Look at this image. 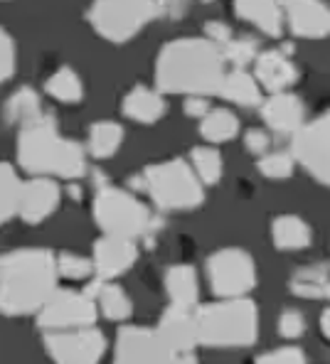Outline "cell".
<instances>
[{"mask_svg": "<svg viewBox=\"0 0 330 364\" xmlns=\"http://www.w3.org/2000/svg\"><path fill=\"white\" fill-rule=\"evenodd\" d=\"M225 52L212 40L168 42L156 62V82L165 94H220L225 84Z\"/></svg>", "mask_w": 330, "mask_h": 364, "instance_id": "obj_1", "label": "cell"}, {"mask_svg": "<svg viewBox=\"0 0 330 364\" xmlns=\"http://www.w3.org/2000/svg\"><path fill=\"white\" fill-rule=\"evenodd\" d=\"M55 254L47 249H20L3 256L0 264V308L5 315H28L42 310L57 293Z\"/></svg>", "mask_w": 330, "mask_h": 364, "instance_id": "obj_2", "label": "cell"}, {"mask_svg": "<svg viewBox=\"0 0 330 364\" xmlns=\"http://www.w3.org/2000/svg\"><path fill=\"white\" fill-rule=\"evenodd\" d=\"M18 163L28 173H52L67 180H77L87 173L82 148L74 141L60 138L52 116L40 119L20 128L18 136Z\"/></svg>", "mask_w": 330, "mask_h": 364, "instance_id": "obj_3", "label": "cell"}, {"mask_svg": "<svg viewBox=\"0 0 330 364\" xmlns=\"http://www.w3.org/2000/svg\"><path fill=\"white\" fill-rule=\"evenodd\" d=\"M195 318L207 347H249L259 335V310L249 298L202 305Z\"/></svg>", "mask_w": 330, "mask_h": 364, "instance_id": "obj_4", "label": "cell"}, {"mask_svg": "<svg viewBox=\"0 0 330 364\" xmlns=\"http://www.w3.org/2000/svg\"><path fill=\"white\" fill-rule=\"evenodd\" d=\"M94 219L106 237L136 239L156 229V219L133 195L116 187H101L94 200Z\"/></svg>", "mask_w": 330, "mask_h": 364, "instance_id": "obj_5", "label": "cell"}, {"mask_svg": "<svg viewBox=\"0 0 330 364\" xmlns=\"http://www.w3.org/2000/svg\"><path fill=\"white\" fill-rule=\"evenodd\" d=\"M146 190L161 210H193L202 205V187L198 175L185 160H168L161 165H151L143 173Z\"/></svg>", "mask_w": 330, "mask_h": 364, "instance_id": "obj_6", "label": "cell"}, {"mask_svg": "<svg viewBox=\"0 0 330 364\" xmlns=\"http://www.w3.org/2000/svg\"><path fill=\"white\" fill-rule=\"evenodd\" d=\"M156 15V0H94L89 20L101 37L121 45L138 35Z\"/></svg>", "mask_w": 330, "mask_h": 364, "instance_id": "obj_7", "label": "cell"}, {"mask_svg": "<svg viewBox=\"0 0 330 364\" xmlns=\"http://www.w3.org/2000/svg\"><path fill=\"white\" fill-rule=\"evenodd\" d=\"M207 278L212 293L222 298H242L257 286V269L247 251L222 249L207 261Z\"/></svg>", "mask_w": 330, "mask_h": 364, "instance_id": "obj_8", "label": "cell"}, {"mask_svg": "<svg viewBox=\"0 0 330 364\" xmlns=\"http://www.w3.org/2000/svg\"><path fill=\"white\" fill-rule=\"evenodd\" d=\"M294 158L316 180L330 185V111L294 133Z\"/></svg>", "mask_w": 330, "mask_h": 364, "instance_id": "obj_9", "label": "cell"}, {"mask_svg": "<svg viewBox=\"0 0 330 364\" xmlns=\"http://www.w3.org/2000/svg\"><path fill=\"white\" fill-rule=\"evenodd\" d=\"M94 320H97V305H94L92 296L74 291H57L40 310L37 325L47 330H77L92 328Z\"/></svg>", "mask_w": 330, "mask_h": 364, "instance_id": "obj_10", "label": "cell"}, {"mask_svg": "<svg viewBox=\"0 0 330 364\" xmlns=\"http://www.w3.org/2000/svg\"><path fill=\"white\" fill-rule=\"evenodd\" d=\"M45 347L55 364H97L106 350V340L94 328L57 330L45 337Z\"/></svg>", "mask_w": 330, "mask_h": 364, "instance_id": "obj_11", "label": "cell"}, {"mask_svg": "<svg viewBox=\"0 0 330 364\" xmlns=\"http://www.w3.org/2000/svg\"><path fill=\"white\" fill-rule=\"evenodd\" d=\"M114 364H175V352L156 330L126 325L119 330Z\"/></svg>", "mask_w": 330, "mask_h": 364, "instance_id": "obj_12", "label": "cell"}, {"mask_svg": "<svg viewBox=\"0 0 330 364\" xmlns=\"http://www.w3.org/2000/svg\"><path fill=\"white\" fill-rule=\"evenodd\" d=\"M291 30L298 37H326L330 35V10L321 0H281Z\"/></svg>", "mask_w": 330, "mask_h": 364, "instance_id": "obj_13", "label": "cell"}, {"mask_svg": "<svg viewBox=\"0 0 330 364\" xmlns=\"http://www.w3.org/2000/svg\"><path fill=\"white\" fill-rule=\"evenodd\" d=\"M158 333L173 352H190L200 342L198 318L190 313V308H180V305H170L165 310Z\"/></svg>", "mask_w": 330, "mask_h": 364, "instance_id": "obj_14", "label": "cell"}, {"mask_svg": "<svg viewBox=\"0 0 330 364\" xmlns=\"http://www.w3.org/2000/svg\"><path fill=\"white\" fill-rule=\"evenodd\" d=\"M136 254V244L131 239L104 237L94 246V269L101 278H116L131 269Z\"/></svg>", "mask_w": 330, "mask_h": 364, "instance_id": "obj_15", "label": "cell"}, {"mask_svg": "<svg viewBox=\"0 0 330 364\" xmlns=\"http://www.w3.org/2000/svg\"><path fill=\"white\" fill-rule=\"evenodd\" d=\"M60 205V187L47 178L30 180L23 187V200H20V217L28 224H40L50 217Z\"/></svg>", "mask_w": 330, "mask_h": 364, "instance_id": "obj_16", "label": "cell"}, {"mask_svg": "<svg viewBox=\"0 0 330 364\" xmlns=\"http://www.w3.org/2000/svg\"><path fill=\"white\" fill-rule=\"evenodd\" d=\"M262 116L276 133H296L303 126V104L291 94H274L262 104Z\"/></svg>", "mask_w": 330, "mask_h": 364, "instance_id": "obj_17", "label": "cell"}, {"mask_svg": "<svg viewBox=\"0 0 330 364\" xmlns=\"http://www.w3.org/2000/svg\"><path fill=\"white\" fill-rule=\"evenodd\" d=\"M257 79L264 84L269 91H274V94H281L286 87H291L296 79V69L294 64L286 60L284 52H264V55H259L257 60Z\"/></svg>", "mask_w": 330, "mask_h": 364, "instance_id": "obj_18", "label": "cell"}, {"mask_svg": "<svg viewBox=\"0 0 330 364\" xmlns=\"http://www.w3.org/2000/svg\"><path fill=\"white\" fill-rule=\"evenodd\" d=\"M281 0H234V13L266 35H281Z\"/></svg>", "mask_w": 330, "mask_h": 364, "instance_id": "obj_19", "label": "cell"}, {"mask_svg": "<svg viewBox=\"0 0 330 364\" xmlns=\"http://www.w3.org/2000/svg\"><path fill=\"white\" fill-rule=\"evenodd\" d=\"M124 114L138 123H156L165 114V101L156 91L136 87L124 99Z\"/></svg>", "mask_w": 330, "mask_h": 364, "instance_id": "obj_20", "label": "cell"}, {"mask_svg": "<svg viewBox=\"0 0 330 364\" xmlns=\"http://www.w3.org/2000/svg\"><path fill=\"white\" fill-rule=\"evenodd\" d=\"M271 237H274V246L284 251H296L306 249L311 244V229L303 219L284 214V217L274 219V227H271Z\"/></svg>", "mask_w": 330, "mask_h": 364, "instance_id": "obj_21", "label": "cell"}, {"mask_svg": "<svg viewBox=\"0 0 330 364\" xmlns=\"http://www.w3.org/2000/svg\"><path fill=\"white\" fill-rule=\"evenodd\" d=\"M330 283V266L313 264L303 266L291 276V293L298 298H326Z\"/></svg>", "mask_w": 330, "mask_h": 364, "instance_id": "obj_22", "label": "cell"}, {"mask_svg": "<svg viewBox=\"0 0 330 364\" xmlns=\"http://www.w3.org/2000/svg\"><path fill=\"white\" fill-rule=\"evenodd\" d=\"M87 296H92L94 301H99L101 313L109 320H126L131 318V301L119 286H111L104 281H94L87 288Z\"/></svg>", "mask_w": 330, "mask_h": 364, "instance_id": "obj_23", "label": "cell"}, {"mask_svg": "<svg viewBox=\"0 0 330 364\" xmlns=\"http://www.w3.org/2000/svg\"><path fill=\"white\" fill-rule=\"evenodd\" d=\"M165 288L173 305L180 308H193L198 303V278L190 266H173L165 273Z\"/></svg>", "mask_w": 330, "mask_h": 364, "instance_id": "obj_24", "label": "cell"}, {"mask_svg": "<svg viewBox=\"0 0 330 364\" xmlns=\"http://www.w3.org/2000/svg\"><path fill=\"white\" fill-rule=\"evenodd\" d=\"M220 94L225 96L227 101H232V104H239V106H257V104H262V94H259L257 79L249 77V74L242 72V69L227 74Z\"/></svg>", "mask_w": 330, "mask_h": 364, "instance_id": "obj_25", "label": "cell"}, {"mask_svg": "<svg viewBox=\"0 0 330 364\" xmlns=\"http://www.w3.org/2000/svg\"><path fill=\"white\" fill-rule=\"evenodd\" d=\"M23 187L15 175L13 165L3 163L0 165V219L10 222L13 214L20 212V200H23Z\"/></svg>", "mask_w": 330, "mask_h": 364, "instance_id": "obj_26", "label": "cell"}, {"mask_svg": "<svg viewBox=\"0 0 330 364\" xmlns=\"http://www.w3.org/2000/svg\"><path fill=\"white\" fill-rule=\"evenodd\" d=\"M239 131V121L232 111L227 109H217V111H210V114L202 119L200 123V133L205 141L210 143H225V141H232Z\"/></svg>", "mask_w": 330, "mask_h": 364, "instance_id": "obj_27", "label": "cell"}, {"mask_svg": "<svg viewBox=\"0 0 330 364\" xmlns=\"http://www.w3.org/2000/svg\"><path fill=\"white\" fill-rule=\"evenodd\" d=\"M42 116L40 111V99L33 89L23 87L18 89L13 96L8 99V106H5V119L10 123H20V126H28V123L37 121Z\"/></svg>", "mask_w": 330, "mask_h": 364, "instance_id": "obj_28", "label": "cell"}, {"mask_svg": "<svg viewBox=\"0 0 330 364\" xmlns=\"http://www.w3.org/2000/svg\"><path fill=\"white\" fill-rule=\"evenodd\" d=\"M121 141H124V131L119 123L101 121L94 123V128L89 131V151L94 158H111L119 151Z\"/></svg>", "mask_w": 330, "mask_h": 364, "instance_id": "obj_29", "label": "cell"}, {"mask_svg": "<svg viewBox=\"0 0 330 364\" xmlns=\"http://www.w3.org/2000/svg\"><path fill=\"white\" fill-rule=\"evenodd\" d=\"M47 94L57 101H65V104H77V101H82L84 91L77 74L69 67H62L47 79Z\"/></svg>", "mask_w": 330, "mask_h": 364, "instance_id": "obj_30", "label": "cell"}, {"mask_svg": "<svg viewBox=\"0 0 330 364\" xmlns=\"http://www.w3.org/2000/svg\"><path fill=\"white\" fill-rule=\"evenodd\" d=\"M193 165L205 185H217L222 178V155L215 148H195Z\"/></svg>", "mask_w": 330, "mask_h": 364, "instance_id": "obj_31", "label": "cell"}, {"mask_svg": "<svg viewBox=\"0 0 330 364\" xmlns=\"http://www.w3.org/2000/svg\"><path fill=\"white\" fill-rule=\"evenodd\" d=\"M259 170L271 180H284L294 173V158L286 153H271L259 160Z\"/></svg>", "mask_w": 330, "mask_h": 364, "instance_id": "obj_32", "label": "cell"}, {"mask_svg": "<svg viewBox=\"0 0 330 364\" xmlns=\"http://www.w3.org/2000/svg\"><path fill=\"white\" fill-rule=\"evenodd\" d=\"M57 264H60L62 276L74 278V281H79V278H87L89 273L94 271V261L84 259V256H77V254H62L60 259H57Z\"/></svg>", "mask_w": 330, "mask_h": 364, "instance_id": "obj_33", "label": "cell"}, {"mask_svg": "<svg viewBox=\"0 0 330 364\" xmlns=\"http://www.w3.org/2000/svg\"><path fill=\"white\" fill-rule=\"evenodd\" d=\"M225 57L237 67H244L257 57V45H254L249 37H242V40H232L230 45L225 47Z\"/></svg>", "mask_w": 330, "mask_h": 364, "instance_id": "obj_34", "label": "cell"}, {"mask_svg": "<svg viewBox=\"0 0 330 364\" xmlns=\"http://www.w3.org/2000/svg\"><path fill=\"white\" fill-rule=\"evenodd\" d=\"M15 72V45L8 32H0V79L8 82Z\"/></svg>", "mask_w": 330, "mask_h": 364, "instance_id": "obj_35", "label": "cell"}, {"mask_svg": "<svg viewBox=\"0 0 330 364\" xmlns=\"http://www.w3.org/2000/svg\"><path fill=\"white\" fill-rule=\"evenodd\" d=\"M257 364H306V357L298 347H281V350L262 355Z\"/></svg>", "mask_w": 330, "mask_h": 364, "instance_id": "obj_36", "label": "cell"}, {"mask_svg": "<svg viewBox=\"0 0 330 364\" xmlns=\"http://www.w3.org/2000/svg\"><path fill=\"white\" fill-rule=\"evenodd\" d=\"M303 330H306V320H303V315L298 313V310H286V313H281V320H279L281 335L289 337V340H296V337L303 335Z\"/></svg>", "mask_w": 330, "mask_h": 364, "instance_id": "obj_37", "label": "cell"}, {"mask_svg": "<svg viewBox=\"0 0 330 364\" xmlns=\"http://www.w3.org/2000/svg\"><path fill=\"white\" fill-rule=\"evenodd\" d=\"M156 5H158V15L170 20L183 18L185 10H188V0H156Z\"/></svg>", "mask_w": 330, "mask_h": 364, "instance_id": "obj_38", "label": "cell"}, {"mask_svg": "<svg viewBox=\"0 0 330 364\" xmlns=\"http://www.w3.org/2000/svg\"><path fill=\"white\" fill-rule=\"evenodd\" d=\"M207 35H210V40L215 42V45H222V47H227L234 40L230 28H227L225 23H207Z\"/></svg>", "mask_w": 330, "mask_h": 364, "instance_id": "obj_39", "label": "cell"}, {"mask_svg": "<svg viewBox=\"0 0 330 364\" xmlns=\"http://www.w3.org/2000/svg\"><path fill=\"white\" fill-rule=\"evenodd\" d=\"M247 148L252 153L262 155L266 148H269V136H266L264 131H257V128H254V131L247 133Z\"/></svg>", "mask_w": 330, "mask_h": 364, "instance_id": "obj_40", "label": "cell"}, {"mask_svg": "<svg viewBox=\"0 0 330 364\" xmlns=\"http://www.w3.org/2000/svg\"><path fill=\"white\" fill-rule=\"evenodd\" d=\"M185 114L188 116H207V101L202 96H190L185 101Z\"/></svg>", "mask_w": 330, "mask_h": 364, "instance_id": "obj_41", "label": "cell"}, {"mask_svg": "<svg viewBox=\"0 0 330 364\" xmlns=\"http://www.w3.org/2000/svg\"><path fill=\"white\" fill-rule=\"evenodd\" d=\"M321 328H323V333H326V337L330 340V310H326V313H323V318H321Z\"/></svg>", "mask_w": 330, "mask_h": 364, "instance_id": "obj_42", "label": "cell"}, {"mask_svg": "<svg viewBox=\"0 0 330 364\" xmlns=\"http://www.w3.org/2000/svg\"><path fill=\"white\" fill-rule=\"evenodd\" d=\"M175 364H198V360H195V357H190V355H183V357H178V360H175Z\"/></svg>", "mask_w": 330, "mask_h": 364, "instance_id": "obj_43", "label": "cell"}, {"mask_svg": "<svg viewBox=\"0 0 330 364\" xmlns=\"http://www.w3.org/2000/svg\"><path fill=\"white\" fill-rule=\"evenodd\" d=\"M326 298H330V283H328V293H326Z\"/></svg>", "mask_w": 330, "mask_h": 364, "instance_id": "obj_44", "label": "cell"}]
</instances>
